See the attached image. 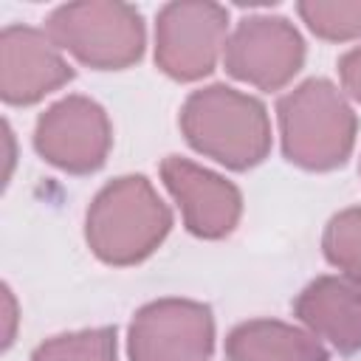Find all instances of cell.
<instances>
[{
    "mask_svg": "<svg viewBox=\"0 0 361 361\" xmlns=\"http://www.w3.org/2000/svg\"><path fill=\"white\" fill-rule=\"evenodd\" d=\"M45 31L62 51L96 71H124L135 65L147 42L141 11L118 0L65 3L48 14Z\"/></svg>",
    "mask_w": 361,
    "mask_h": 361,
    "instance_id": "277c9868",
    "label": "cell"
},
{
    "mask_svg": "<svg viewBox=\"0 0 361 361\" xmlns=\"http://www.w3.org/2000/svg\"><path fill=\"white\" fill-rule=\"evenodd\" d=\"M228 361H327V347L302 327L276 319H251L226 336Z\"/></svg>",
    "mask_w": 361,
    "mask_h": 361,
    "instance_id": "7c38bea8",
    "label": "cell"
},
{
    "mask_svg": "<svg viewBox=\"0 0 361 361\" xmlns=\"http://www.w3.org/2000/svg\"><path fill=\"white\" fill-rule=\"evenodd\" d=\"M73 79V68L48 31L6 25L0 34V96L6 104L28 107Z\"/></svg>",
    "mask_w": 361,
    "mask_h": 361,
    "instance_id": "9c48e42d",
    "label": "cell"
},
{
    "mask_svg": "<svg viewBox=\"0 0 361 361\" xmlns=\"http://www.w3.org/2000/svg\"><path fill=\"white\" fill-rule=\"evenodd\" d=\"M212 350L214 319L203 302L155 299L130 322V361H209Z\"/></svg>",
    "mask_w": 361,
    "mask_h": 361,
    "instance_id": "52a82bcc",
    "label": "cell"
},
{
    "mask_svg": "<svg viewBox=\"0 0 361 361\" xmlns=\"http://www.w3.org/2000/svg\"><path fill=\"white\" fill-rule=\"evenodd\" d=\"M305 62V39L285 17L254 14L237 23L226 39V71L259 90L285 87Z\"/></svg>",
    "mask_w": 361,
    "mask_h": 361,
    "instance_id": "ba28073f",
    "label": "cell"
},
{
    "mask_svg": "<svg viewBox=\"0 0 361 361\" xmlns=\"http://www.w3.org/2000/svg\"><path fill=\"white\" fill-rule=\"evenodd\" d=\"M226 31L228 11L220 3H166L155 17V65L178 82H197L226 51Z\"/></svg>",
    "mask_w": 361,
    "mask_h": 361,
    "instance_id": "5b68a950",
    "label": "cell"
},
{
    "mask_svg": "<svg viewBox=\"0 0 361 361\" xmlns=\"http://www.w3.org/2000/svg\"><path fill=\"white\" fill-rule=\"evenodd\" d=\"M276 121L285 158L310 172L341 166L355 147L358 118L330 79H307L285 93Z\"/></svg>",
    "mask_w": 361,
    "mask_h": 361,
    "instance_id": "3957f363",
    "label": "cell"
},
{
    "mask_svg": "<svg viewBox=\"0 0 361 361\" xmlns=\"http://www.w3.org/2000/svg\"><path fill=\"white\" fill-rule=\"evenodd\" d=\"M178 124L195 152L226 169H251L271 152V121L265 104L228 85H209L189 93Z\"/></svg>",
    "mask_w": 361,
    "mask_h": 361,
    "instance_id": "6da1fadb",
    "label": "cell"
},
{
    "mask_svg": "<svg viewBox=\"0 0 361 361\" xmlns=\"http://www.w3.org/2000/svg\"><path fill=\"white\" fill-rule=\"evenodd\" d=\"M322 248L330 265L361 285V206L341 209L330 217L322 234Z\"/></svg>",
    "mask_w": 361,
    "mask_h": 361,
    "instance_id": "9a60e30c",
    "label": "cell"
},
{
    "mask_svg": "<svg viewBox=\"0 0 361 361\" xmlns=\"http://www.w3.org/2000/svg\"><path fill=\"white\" fill-rule=\"evenodd\" d=\"M296 11L322 39L347 42L361 37V0H302Z\"/></svg>",
    "mask_w": 361,
    "mask_h": 361,
    "instance_id": "5bb4252c",
    "label": "cell"
},
{
    "mask_svg": "<svg viewBox=\"0 0 361 361\" xmlns=\"http://www.w3.org/2000/svg\"><path fill=\"white\" fill-rule=\"evenodd\" d=\"M31 361H118L116 327H93L54 336L31 353Z\"/></svg>",
    "mask_w": 361,
    "mask_h": 361,
    "instance_id": "4fadbf2b",
    "label": "cell"
},
{
    "mask_svg": "<svg viewBox=\"0 0 361 361\" xmlns=\"http://www.w3.org/2000/svg\"><path fill=\"white\" fill-rule=\"evenodd\" d=\"M338 76H341V87L347 90V96L361 104V45L350 48L338 59Z\"/></svg>",
    "mask_w": 361,
    "mask_h": 361,
    "instance_id": "2e32d148",
    "label": "cell"
},
{
    "mask_svg": "<svg viewBox=\"0 0 361 361\" xmlns=\"http://www.w3.org/2000/svg\"><path fill=\"white\" fill-rule=\"evenodd\" d=\"M293 316L338 353L361 350V285L347 276H316L293 302Z\"/></svg>",
    "mask_w": 361,
    "mask_h": 361,
    "instance_id": "8fae6325",
    "label": "cell"
},
{
    "mask_svg": "<svg viewBox=\"0 0 361 361\" xmlns=\"http://www.w3.org/2000/svg\"><path fill=\"white\" fill-rule=\"evenodd\" d=\"M110 147L113 127L104 107L79 93L54 102L34 127V149L39 158L71 175L102 169Z\"/></svg>",
    "mask_w": 361,
    "mask_h": 361,
    "instance_id": "8992f818",
    "label": "cell"
},
{
    "mask_svg": "<svg viewBox=\"0 0 361 361\" xmlns=\"http://www.w3.org/2000/svg\"><path fill=\"white\" fill-rule=\"evenodd\" d=\"M3 299H6V322H8V330H6V338H3V347H8L14 341V322H17V310H14V296L8 290V285L3 288Z\"/></svg>",
    "mask_w": 361,
    "mask_h": 361,
    "instance_id": "e0dca14e",
    "label": "cell"
},
{
    "mask_svg": "<svg viewBox=\"0 0 361 361\" xmlns=\"http://www.w3.org/2000/svg\"><path fill=\"white\" fill-rule=\"evenodd\" d=\"M161 180L180 206L183 226L203 240L228 237L243 214L240 189L223 175L180 158L169 155L161 161Z\"/></svg>",
    "mask_w": 361,
    "mask_h": 361,
    "instance_id": "30bf717a",
    "label": "cell"
},
{
    "mask_svg": "<svg viewBox=\"0 0 361 361\" xmlns=\"http://www.w3.org/2000/svg\"><path fill=\"white\" fill-rule=\"evenodd\" d=\"M172 212L144 175H121L102 186L87 206V248L107 265L147 259L169 234Z\"/></svg>",
    "mask_w": 361,
    "mask_h": 361,
    "instance_id": "7a4b0ae2",
    "label": "cell"
}]
</instances>
